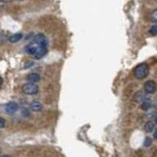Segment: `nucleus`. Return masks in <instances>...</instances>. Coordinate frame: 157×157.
<instances>
[{"label":"nucleus","instance_id":"nucleus-15","mask_svg":"<svg viewBox=\"0 0 157 157\" xmlns=\"http://www.w3.org/2000/svg\"><path fill=\"white\" fill-rule=\"evenodd\" d=\"M4 126H5V120L4 118H1V128H4Z\"/></svg>","mask_w":157,"mask_h":157},{"label":"nucleus","instance_id":"nucleus-3","mask_svg":"<svg viewBox=\"0 0 157 157\" xmlns=\"http://www.w3.org/2000/svg\"><path fill=\"white\" fill-rule=\"evenodd\" d=\"M34 42L40 46H46L47 47V39L43 34H36L34 36Z\"/></svg>","mask_w":157,"mask_h":157},{"label":"nucleus","instance_id":"nucleus-4","mask_svg":"<svg viewBox=\"0 0 157 157\" xmlns=\"http://www.w3.org/2000/svg\"><path fill=\"white\" fill-rule=\"evenodd\" d=\"M156 87H157V85L154 81H148V82H146L144 85V91L146 93L151 94L155 92Z\"/></svg>","mask_w":157,"mask_h":157},{"label":"nucleus","instance_id":"nucleus-7","mask_svg":"<svg viewBox=\"0 0 157 157\" xmlns=\"http://www.w3.org/2000/svg\"><path fill=\"white\" fill-rule=\"evenodd\" d=\"M31 109L34 112H38L42 109V105H41V103L38 102V101H33V102L31 103Z\"/></svg>","mask_w":157,"mask_h":157},{"label":"nucleus","instance_id":"nucleus-5","mask_svg":"<svg viewBox=\"0 0 157 157\" xmlns=\"http://www.w3.org/2000/svg\"><path fill=\"white\" fill-rule=\"evenodd\" d=\"M4 110L7 114H14L18 110V104L16 102H9L8 104L5 105Z\"/></svg>","mask_w":157,"mask_h":157},{"label":"nucleus","instance_id":"nucleus-8","mask_svg":"<svg viewBox=\"0 0 157 157\" xmlns=\"http://www.w3.org/2000/svg\"><path fill=\"white\" fill-rule=\"evenodd\" d=\"M145 99H146V96H145V94L142 91L137 92V94L135 95V100L138 103H142Z\"/></svg>","mask_w":157,"mask_h":157},{"label":"nucleus","instance_id":"nucleus-11","mask_svg":"<svg viewBox=\"0 0 157 157\" xmlns=\"http://www.w3.org/2000/svg\"><path fill=\"white\" fill-rule=\"evenodd\" d=\"M150 106H151V101H150V99H148V98H146L144 101V102L142 103V108L144 110L149 109V107H150Z\"/></svg>","mask_w":157,"mask_h":157},{"label":"nucleus","instance_id":"nucleus-13","mask_svg":"<svg viewBox=\"0 0 157 157\" xmlns=\"http://www.w3.org/2000/svg\"><path fill=\"white\" fill-rule=\"evenodd\" d=\"M150 34H152V36H156L157 34V25H154V26H152L150 28Z\"/></svg>","mask_w":157,"mask_h":157},{"label":"nucleus","instance_id":"nucleus-14","mask_svg":"<svg viewBox=\"0 0 157 157\" xmlns=\"http://www.w3.org/2000/svg\"><path fill=\"white\" fill-rule=\"evenodd\" d=\"M151 20L153 21V22L157 23V9H155V10L151 13Z\"/></svg>","mask_w":157,"mask_h":157},{"label":"nucleus","instance_id":"nucleus-16","mask_svg":"<svg viewBox=\"0 0 157 157\" xmlns=\"http://www.w3.org/2000/svg\"><path fill=\"white\" fill-rule=\"evenodd\" d=\"M22 114H23V115H25V116H28V115H29V112L27 111V109H24V110L22 111Z\"/></svg>","mask_w":157,"mask_h":157},{"label":"nucleus","instance_id":"nucleus-1","mask_svg":"<svg viewBox=\"0 0 157 157\" xmlns=\"http://www.w3.org/2000/svg\"><path fill=\"white\" fill-rule=\"evenodd\" d=\"M148 71H149V69L146 64H144V63L140 64V65H138L135 69L136 78H138V80H142V78H144L147 75H148Z\"/></svg>","mask_w":157,"mask_h":157},{"label":"nucleus","instance_id":"nucleus-9","mask_svg":"<svg viewBox=\"0 0 157 157\" xmlns=\"http://www.w3.org/2000/svg\"><path fill=\"white\" fill-rule=\"evenodd\" d=\"M23 38V34H13V36H11L10 38H9V41L12 43H15V42H18V41H20L21 39Z\"/></svg>","mask_w":157,"mask_h":157},{"label":"nucleus","instance_id":"nucleus-10","mask_svg":"<svg viewBox=\"0 0 157 157\" xmlns=\"http://www.w3.org/2000/svg\"><path fill=\"white\" fill-rule=\"evenodd\" d=\"M144 130H145V132H147V133H150L151 131H153L154 130V123L153 122H151V121L147 122L144 126Z\"/></svg>","mask_w":157,"mask_h":157},{"label":"nucleus","instance_id":"nucleus-17","mask_svg":"<svg viewBox=\"0 0 157 157\" xmlns=\"http://www.w3.org/2000/svg\"><path fill=\"white\" fill-rule=\"evenodd\" d=\"M153 138H157V129H155L153 132Z\"/></svg>","mask_w":157,"mask_h":157},{"label":"nucleus","instance_id":"nucleus-6","mask_svg":"<svg viewBox=\"0 0 157 157\" xmlns=\"http://www.w3.org/2000/svg\"><path fill=\"white\" fill-rule=\"evenodd\" d=\"M26 80L31 84H34V83H38L40 80V76L38 75V73H32L29 74V75L26 77Z\"/></svg>","mask_w":157,"mask_h":157},{"label":"nucleus","instance_id":"nucleus-18","mask_svg":"<svg viewBox=\"0 0 157 157\" xmlns=\"http://www.w3.org/2000/svg\"><path fill=\"white\" fill-rule=\"evenodd\" d=\"M2 157H11V156H10V155H3Z\"/></svg>","mask_w":157,"mask_h":157},{"label":"nucleus","instance_id":"nucleus-12","mask_svg":"<svg viewBox=\"0 0 157 157\" xmlns=\"http://www.w3.org/2000/svg\"><path fill=\"white\" fill-rule=\"evenodd\" d=\"M151 144H152V140H151L150 138H145V140H144V144L145 147H148V146H150Z\"/></svg>","mask_w":157,"mask_h":157},{"label":"nucleus","instance_id":"nucleus-2","mask_svg":"<svg viewBox=\"0 0 157 157\" xmlns=\"http://www.w3.org/2000/svg\"><path fill=\"white\" fill-rule=\"evenodd\" d=\"M23 91H24V93L28 94V95H34V94H36L38 92V87L34 84L29 83V84L24 85Z\"/></svg>","mask_w":157,"mask_h":157}]
</instances>
